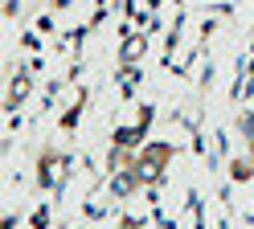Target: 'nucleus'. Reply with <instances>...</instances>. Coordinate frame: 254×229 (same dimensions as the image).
<instances>
[{"label":"nucleus","mask_w":254,"mask_h":229,"mask_svg":"<svg viewBox=\"0 0 254 229\" xmlns=\"http://www.w3.org/2000/svg\"><path fill=\"white\" fill-rule=\"evenodd\" d=\"M25 94H29V74H21L17 82H12V94H8V103H12V107H17V103H21V98H25Z\"/></svg>","instance_id":"1"},{"label":"nucleus","mask_w":254,"mask_h":229,"mask_svg":"<svg viewBox=\"0 0 254 229\" xmlns=\"http://www.w3.org/2000/svg\"><path fill=\"white\" fill-rule=\"evenodd\" d=\"M139 49H144V41H139V37H135V41H127V49H123V54H127V57H135V54H139Z\"/></svg>","instance_id":"2"}]
</instances>
